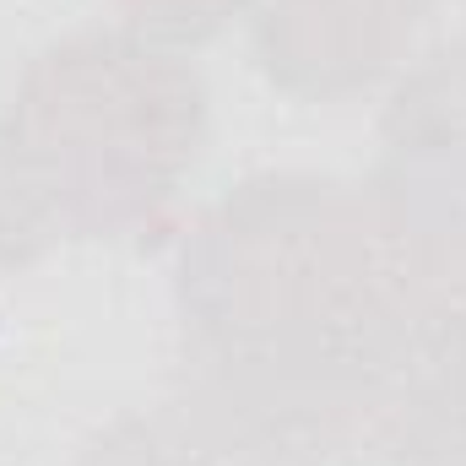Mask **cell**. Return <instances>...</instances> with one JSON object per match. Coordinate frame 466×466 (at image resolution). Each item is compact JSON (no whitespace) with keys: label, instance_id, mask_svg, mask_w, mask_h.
Here are the masks:
<instances>
[{"label":"cell","instance_id":"5b68a950","mask_svg":"<svg viewBox=\"0 0 466 466\" xmlns=\"http://www.w3.org/2000/svg\"><path fill=\"white\" fill-rule=\"evenodd\" d=\"M440 0H266L249 22L255 66L271 87L337 104L396 82L418 27Z\"/></svg>","mask_w":466,"mask_h":466},{"label":"cell","instance_id":"3957f363","mask_svg":"<svg viewBox=\"0 0 466 466\" xmlns=\"http://www.w3.org/2000/svg\"><path fill=\"white\" fill-rule=\"evenodd\" d=\"M363 190L401 288L466 309V33L396 71Z\"/></svg>","mask_w":466,"mask_h":466},{"label":"cell","instance_id":"8992f818","mask_svg":"<svg viewBox=\"0 0 466 466\" xmlns=\"http://www.w3.org/2000/svg\"><path fill=\"white\" fill-rule=\"evenodd\" d=\"M55 244H66V233L55 223L22 147L11 141V130L0 119V282L38 266Z\"/></svg>","mask_w":466,"mask_h":466},{"label":"cell","instance_id":"7a4b0ae2","mask_svg":"<svg viewBox=\"0 0 466 466\" xmlns=\"http://www.w3.org/2000/svg\"><path fill=\"white\" fill-rule=\"evenodd\" d=\"M66 238H141L168 223L201 168L212 98L185 49L125 22L44 44L5 104Z\"/></svg>","mask_w":466,"mask_h":466},{"label":"cell","instance_id":"52a82bcc","mask_svg":"<svg viewBox=\"0 0 466 466\" xmlns=\"http://www.w3.org/2000/svg\"><path fill=\"white\" fill-rule=\"evenodd\" d=\"M71 466H223L168 407L147 418H119Z\"/></svg>","mask_w":466,"mask_h":466},{"label":"cell","instance_id":"6da1fadb","mask_svg":"<svg viewBox=\"0 0 466 466\" xmlns=\"http://www.w3.org/2000/svg\"><path fill=\"white\" fill-rule=\"evenodd\" d=\"M401 299L363 185L255 174L179 238V380L163 407L223 466H348Z\"/></svg>","mask_w":466,"mask_h":466},{"label":"cell","instance_id":"277c9868","mask_svg":"<svg viewBox=\"0 0 466 466\" xmlns=\"http://www.w3.org/2000/svg\"><path fill=\"white\" fill-rule=\"evenodd\" d=\"M363 461L466 466V309L401 299L363 374Z\"/></svg>","mask_w":466,"mask_h":466},{"label":"cell","instance_id":"ba28073f","mask_svg":"<svg viewBox=\"0 0 466 466\" xmlns=\"http://www.w3.org/2000/svg\"><path fill=\"white\" fill-rule=\"evenodd\" d=\"M125 27L168 44V49H201L223 38L238 22H255L266 0H109Z\"/></svg>","mask_w":466,"mask_h":466}]
</instances>
